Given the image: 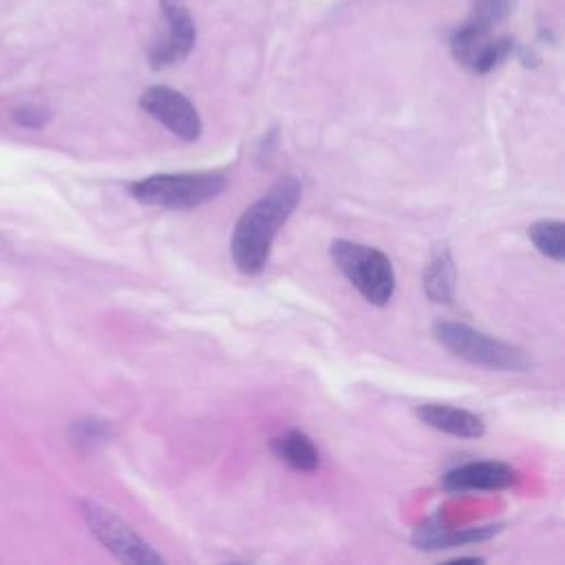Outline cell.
Returning a JSON list of instances; mask_svg holds the SVG:
<instances>
[{"label": "cell", "instance_id": "obj_15", "mask_svg": "<svg viewBox=\"0 0 565 565\" xmlns=\"http://www.w3.org/2000/svg\"><path fill=\"white\" fill-rule=\"evenodd\" d=\"M514 4H516V0H472L468 20H472L481 26L494 29L497 24L505 22L512 15Z\"/></svg>", "mask_w": 565, "mask_h": 565}, {"label": "cell", "instance_id": "obj_17", "mask_svg": "<svg viewBox=\"0 0 565 565\" xmlns=\"http://www.w3.org/2000/svg\"><path fill=\"white\" fill-rule=\"evenodd\" d=\"M15 119L20 124H24V126H38V124H42L46 119V115L38 106H20L15 110Z\"/></svg>", "mask_w": 565, "mask_h": 565}, {"label": "cell", "instance_id": "obj_11", "mask_svg": "<svg viewBox=\"0 0 565 565\" xmlns=\"http://www.w3.org/2000/svg\"><path fill=\"white\" fill-rule=\"evenodd\" d=\"M499 532V525H486V527H468V530H450L444 527L437 519L426 521L419 525L413 534V543L419 550H444V547H457L463 543L486 541Z\"/></svg>", "mask_w": 565, "mask_h": 565}, {"label": "cell", "instance_id": "obj_2", "mask_svg": "<svg viewBox=\"0 0 565 565\" xmlns=\"http://www.w3.org/2000/svg\"><path fill=\"white\" fill-rule=\"evenodd\" d=\"M227 185V177L218 170L199 172H163L130 183V194L166 210H192L216 199Z\"/></svg>", "mask_w": 565, "mask_h": 565}, {"label": "cell", "instance_id": "obj_10", "mask_svg": "<svg viewBox=\"0 0 565 565\" xmlns=\"http://www.w3.org/2000/svg\"><path fill=\"white\" fill-rule=\"evenodd\" d=\"M415 413L426 426L448 433L452 437L475 439V437H481L486 430L483 419L466 408H455L448 404H422L417 406Z\"/></svg>", "mask_w": 565, "mask_h": 565}, {"label": "cell", "instance_id": "obj_6", "mask_svg": "<svg viewBox=\"0 0 565 565\" xmlns=\"http://www.w3.org/2000/svg\"><path fill=\"white\" fill-rule=\"evenodd\" d=\"M450 53L466 71L486 75L514 53V40L510 35H494L490 26L468 20L450 35Z\"/></svg>", "mask_w": 565, "mask_h": 565}, {"label": "cell", "instance_id": "obj_1", "mask_svg": "<svg viewBox=\"0 0 565 565\" xmlns=\"http://www.w3.org/2000/svg\"><path fill=\"white\" fill-rule=\"evenodd\" d=\"M302 185L296 177H280L236 221L232 234V258L243 274H258L267 265L271 243L300 203Z\"/></svg>", "mask_w": 565, "mask_h": 565}, {"label": "cell", "instance_id": "obj_7", "mask_svg": "<svg viewBox=\"0 0 565 565\" xmlns=\"http://www.w3.org/2000/svg\"><path fill=\"white\" fill-rule=\"evenodd\" d=\"M139 106L177 137L185 141H196L201 137V117L183 93L170 86H150L141 93Z\"/></svg>", "mask_w": 565, "mask_h": 565}, {"label": "cell", "instance_id": "obj_14", "mask_svg": "<svg viewBox=\"0 0 565 565\" xmlns=\"http://www.w3.org/2000/svg\"><path fill=\"white\" fill-rule=\"evenodd\" d=\"M527 236L547 258L565 260V225L561 221H536L527 227Z\"/></svg>", "mask_w": 565, "mask_h": 565}, {"label": "cell", "instance_id": "obj_9", "mask_svg": "<svg viewBox=\"0 0 565 565\" xmlns=\"http://www.w3.org/2000/svg\"><path fill=\"white\" fill-rule=\"evenodd\" d=\"M516 481V470L503 461H470L448 470L441 486L448 492L466 490H501Z\"/></svg>", "mask_w": 565, "mask_h": 565}, {"label": "cell", "instance_id": "obj_8", "mask_svg": "<svg viewBox=\"0 0 565 565\" xmlns=\"http://www.w3.org/2000/svg\"><path fill=\"white\" fill-rule=\"evenodd\" d=\"M168 31L148 51V62L154 71L183 62L196 42V26L183 0H159Z\"/></svg>", "mask_w": 565, "mask_h": 565}, {"label": "cell", "instance_id": "obj_12", "mask_svg": "<svg viewBox=\"0 0 565 565\" xmlns=\"http://www.w3.org/2000/svg\"><path fill=\"white\" fill-rule=\"evenodd\" d=\"M269 446H271V452L294 470L313 472L320 463L318 448L302 430H296V428L285 430L282 435H276L269 441Z\"/></svg>", "mask_w": 565, "mask_h": 565}, {"label": "cell", "instance_id": "obj_3", "mask_svg": "<svg viewBox=\"0 0 565 565\" xmlns=\"http://www.w3.org/2000/svg\"><path fill=\"white\" fill-rule=\"evenodd\" d=\"M433 335L452 355L477 366L497 371H527L532 366V360L523 349L490 338L463 322L439 320L433 324Z\"/></svg>", "mask_w": 565, "mask_h": 565}, {"label": "cell", "instance_id": "obj_16", "mask_svg": "<svg viewBox=\"0 0 565 565\" xmlns=\"http://www.w3.org/2000/svg\"><path fill=\"white\" fill-rule=\"evenodd\" d=\"M77 430H79V441H99V439H104V435H106V426L102 424V422H82V424H77Z\"/></svg>", "mask_w": 565, "mask_h": 565}, {"label": "cell", "instance_id": "obj_4", "mask_svg": "<svg viewBox=\"0 0 565 565\" xmlns=\"http://www.w3.org/2000/svg\"><path fill=\"white\" fill-rule=\"evenodd\" d=\"M331 258L349 282L371 302L384 307L395 291V271L388 256L375 247L338 238L331 243Z\"/></svg>", "mask_w": 565, "mask_h": 565}, {"label": "cell", "instance_id": "obj_5", "mask_svg": "<svg viewBox=\"0 0 565 565\" xmlns=\"http://www.w3.org/2000/svg\"><path fill=\"white\" fill-rule=\"evenodd\" d=\"M82 516L86 525L90 527L93 536L119 561L124 563H137V565H154L163 563V556L152 550L150 543H146L124 519H119L115 512L102 508L93 501H82Z\"/></svg>", "mask_w": 565, "mask_h": 565}, {"label": "cell", "instance_id": "obj_13", "mask_svg": "<svg viewBox=\"0 0 565 565\" xmlns=\"http://www.w3.org/2000/svg\"><path fill=\"white\" fill-rule=\"evenodd\" d=\"M455 282H457L455 260L446 247H439L424 271V289L430 300L448 302L455 296Z\"/></svg>", "mask_w": 565, "mask_h": 565}]
</instances>
